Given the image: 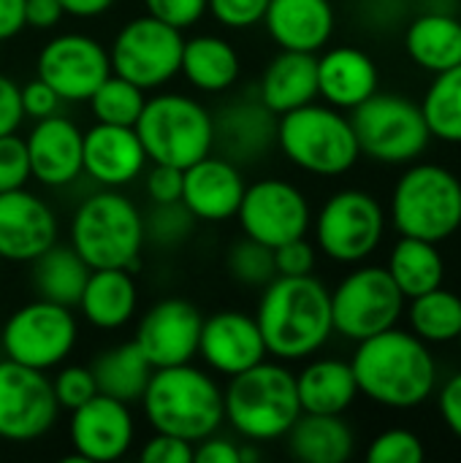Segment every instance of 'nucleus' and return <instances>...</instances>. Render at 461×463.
<instances>
[{"label": "nucleus", "mask_w": 461, "mask_h": 463, "mask_svg": "<svg viewBox=\"0 0 461 463\" xmlns=\"http://www.w3.org/2000/svg\"><path fill=\"white\" fill-rule=\"evenodd\" d=\"M245 187L247 182L234 160L206 155L185 168L179 201L198 222H223L236 217Z\"/></svg>", "instance_id": "nucleus-22"}, {"label": "nucleus", "mask_w": 461, "mask_h": 463, "mask_svg": "<svg viewBox=\"0 0 461 463\" xmlns=\"http://www.w3.org/2000/svg\"><path fill=\"white\" fill-rule=\"evenodd\" d=\"M255 323L274 361H304L334 334L331 293L312 274L274 277L261 293Z\"/></svg>", "instance_id": "nucleus-1"}, {"label": "nucleus", "mask_w": 461, "mask_h": 463, "mask_svg": "<svg viewBox=\"0 0 461 463\" xmlns=\"http://www.w3.org/2000/svg\"><path fill=\"white\" fill-rule=\"evenodd\" d=\"M193 461L198 463H242V448L234 439L226 437H206L201 442H196V453Z\"/></svg>", "instance_id": "nucleus-51"}, {"label": "nucleus", "mask_w": 461, "mask_h": 463, "mask_svg": "<svg viewBox=\"0 0 461 463\" xmlns=\"http://www.w3.org/2000/svg\"><path fill=\"white\" fill-rule=\"evenodd\" d=\"M87 103H90L98 122L133 128L136 119L141 117V109H144L147 98H144V90L136 87L133 81H128V79H122L117 73H109L98 84V90L90 95Z\"/></svg>", "instance_id": "nucleus-38"}, {"label": "nucleus", "mask_w": 461, "mask_h": 463, "mask_svg": "<svg viewBox=\"0 0 461 463\" xmlns=\"http://www.w3.org/2000/svg\"><path fill=\"white\" fill-rule=\"evenodd\" d=\"M193 225H196V217L182 206V201H177V203H155V209L144 220V236L152 244L168 250V247L182 244L190 236Z\"/></svg>", "instance_id": "nucleus-40"}, {"label": "nucleus", "mask_w": 461, "mask_h": 463, "mask_svg": "<svg viewBox=\"0 0 461 463\" xmlns=\"http://www.w3.org/2000/svg\"><path fill=\"white\" fill-rule=\"evenodd\" d=\"M258 461V450H253L250 448V442L247 445H242V463H253Z\"/></svg>", "instance_id": "nucleus-56"}, {"label": "nucleus", "mask_w": 461, "mask_h": 463, "mask_svg": "<svg viewBox=\"0 0 461 463\" xmlns=\"http://www.w3.org/2000/svg\"><path fill=\"white\" fill-rule=\"evenodd\" d=\"M24 30V0H0V41H11Z\"/></svg>", "instance_id": "nucleus-54"}, {"label": "nucleus", "mask_w": 461, "mask_h": 463, "mask_svg": "<svg viewBox=\"0 0 461 463\" xmlns=\"http://www.w3.org/2000/svg\"><path fill=\"white\" fill-rule=\"evenodd\" d=\"M71 445L79 461H120L136 437L130 404L95 393L71 412Z\"/></svg>", "instance_id": "nucleus-18"}, {"label": "nucleus", "mask_w": 461, "mask_h": 463, "mask_svg": "<svg viewBox=\"0 0 461 463\" xmlns=\"http://www.w3.org/2000/svg\"><path fill=\"white\" fill-rule=\"evenodd\" d=\"M456 342H459V350H461V334H459V339H456Z\"/></svg>", "instance_id": "nucleus-57"}, {"label": "nucleus", "mask_w": 461, "mask_h": 463, "mask_svg": "<svg viewBox=\"0 0 461 463\" xmlns=\"http://www.w3.org/2000/svg\"><path fill=\"white\" fill-rule=\"evenodd\" d=\"M228 380L223 391L226 423L250 445L283 439L302 415L296 374L283 361L264 358Z\"/></svg>", "instance_id": "nucleus-4"}, {"label": "nucleus", "mask_w": 461, "mask_h": 463, "mask_svg": "<svg viewBox=\"0 0 461 463\" xmlns=\"http://www.w3.org/2000/svg\"><path fill=\"white\" fill-rule=\"evenodd\" d=\"M274 269H277V277H307V274H312L315 247L304 236L274 247Z\"/></svg>", "instance_id": "nucleus-46"}, {"label": "nucleus", "mask_w": 461, "mask_h": 463, "mask_svg": "<svg viewBox=\"0 0 461 463\" xmlns=\"http://www.w3.org/2000/svg\"><path fill=\"white\" fill-rule=\"evenodd\" d=\"M65 16L60 0H24V27L52 30Z\"/></svg>", "instance_id": "nucleus-52"}, {"label": "nucleus", "mask_w": 461, "mask_h": 463, "mask_svg": "<svg viewBox=\"0 0 461 463\" xmlns=\"http://www.w3.org/2000/svg\"><path fill=\"white\" fill-rule=\"evenodd\" d=\"M57 241V217L27 187L0 193V258L33 263Z\"/></svg>", "instance_id": "nucleus-20"}, {"label": "nucleus", "mask_w": 461, "mask_h": 463, "mask_svg": "<svg viewBox=\"0 0 461 463\" xmlns=\"http://www.w3.org/2000/svg\"><path fill=\"white\" fill-rule=\"evenodd\" d=\"M269 0H206V14L228 30H247L264 22Z\"/></svg>", "instance_id": "nucleus-44"}, {"label": "nucleus", "mask_w": 461, "mask_h": 463, "mask_svg": "<svg viewBox=\"0 0 461 463\" xmlns=\"http://www.w3.org/2000/svg\"><path fill=\"white\" fill-rule=\"evenodd\" d=\"M79 339V323L71 307L38 298L19 307L3 326V353L8 361L49 372L60 366Z\"/></svg>", "instance_id": "nucleus-10"}, {"label": "nucleus", "mask_w": 461, "mask_h": 463, "mask_svg": "<svg viewBox=\"0 0 461 463\" xmlns=\"http://www.w3.org/2000/svg\"><path fill=\"white\" fill-rule=\"evenodd\" d=\"M82 130L68 117L35 119L24 138L30 176L43 187H65L82 174Z\"/></svg>", "instance_id": "nucleus-23"}, {"label": "nucleus", "mask_w": 461, "mask_h": 463, "mask_svg": "<svg viewBox=\"0 0 461 463\" xmlns=\"http://www.w3.org/2000/svg\"><path fill=\"white\" fill-rule=\"evenodd\" d=\"M405 312V296L391 279L389 269L367 266L351 271L331 290L334 334L361 342L397 326Z\"/></svg>", "instance_id": "nucleus-11"}, {"label": "nucleus", "mask_w": 461, "mask_h": 463, "mask_svg": "<svg viewBox=\"0 0 461 463\" xmlns=\"http://www.w3.org/2000/svg\"><path fill=\"white\" fill-rule=\"evenodd\" d=\"M201 326L204 315L196 304L185 298H163L141 315L133 342L152 369L193 364L198 355Z\"/></svg>", "instance_id": "nucleus-17"}, {"label": "nucleus", "mask_w": 461, "mask_h": 463, "mask_svg": "<svg viewBox=\"0 0 461 463\" xmlns=\"http://www.w3.org/2000/svg\"><path fill=\"white\" fill-rule=\"evenodd\" d=\"M391 222L399 236L446 241L461 228L459 176L435 163L408 168L391 195Z\"/></svg>", "instance_id": "nucleus-8"}, {"label": "nucleus", "mask_w": 461, "mask_h": 463, "mask_svg": "<svg viewBox=\"0 0 461 463\" xmlns=\"http://www.w3.org/2000/svg\"><path fill=\"white\" fill-rule=\"evenodd\" d=\"M35 73L60 95L62 103H84L111 73L109 49L90 35L62 33L41 46Z\"/></svg>", "instance_id": "nucleus-16"}, {"label": "nucleus", "mask_w": 461, "mask_h": 463, "mask_svg": "<svg viewBox=\"0 0 461 463\" xmlns=\"http://www.w3.org/2000/svg\"><path fill=\"white\" fill-rule=\"evenodd\" d=\"M405 49L416 65L432 73L461 65V22L451 14H424L408 27Z\"/></svg>", "instance_id": "nucleus-32"}, {"label": "nucleus", "mask_w": 461, "mask_h": 463, "mask_svg": "<svg viewBox=\"0 0 461 463\" xmlns=\"http://www.w3.org/2000/svg\"><path fill=\"white\" fill-rule=\"evenodd\" d=\"M318 98V57L312 52L283 49L264 71L258 100L272 114H285Z\"/></svg>", "instance_id": "nucleus-28"}, {"label": "nucleus", "mask_w": 461, "mask_h": 463, "mask_svg": "<svg viewBox=\"0 0 461 463\" xmlns=\"http://www.w3.org/2000/svg\"><path fill=\"white\" fill-rule=\"evenodd\" d=\"M432 138L461 144V65L440 71L421 103Z\"/></svg>", "instance_id": "nucleus-37"}, {"label": "nucleus", "mask_w": 461, "mask_h": 463, "mask_svg": "<svg viewBox=\"0 0 461 463\" xmlns=\"http://www.w3.org/2000/svg\"><path fill=\"white\" fill-rule=\"evenodd\" d=\"M22 119H24V111H22L19 84L0 73V136L16 133Z\"/></svg>", "instance_id": "nucleus-50"}, {"label": "nucleus", "mask_w": 461, "mask_h": 463, "mask_svg": "<svg viewBox=\"0 0 461 463\" xmlns=\"http://www.w3.org/2000/svg\"><path fill=\"white\" fill-rule=\"evenodd\" d=\"M236 220L247 239L266 247H280L291 239L307 236L312 214L304 193L285 179H261L245 187Z\"/></svg>", "instance_id": "nucleus-14"}, {"label": "nucleus", "mask_w": 461, "mask_h": 463, "mask_svg": "<svg viewBox=\"0 0 461 463\" xmlns=\"http://www.w3.org/2000/svg\"><path fill=\"white\" fill-rule=\"evenodd\" d=\"M378 92V65L356 46H337L318 57V98L334 109H356Z\"/></svg>", "instance_id": "nucleus-26"}, {"label": "nucleus", "mask_w": 461, "mask_h": 463, "mask_svg": "<svg viewBox=\"0 0 461 463\" xmlns=\"http://www.w3.org/2000/svg\"><path fill=\"white\" fill-rule=\"evenodd\" d=\"M147 152L136 128L95 122L82 136V174L95 184L120 190L144 174Z\"/></svg>", "instance_id": "nucleus-21"}, {"label": "nucleus", "mask_w": 461, "mask_h": 463, "mask_svg": "<svg viewBox=\"0 0 461 463\" xmlns=\"http://www.w3.org/2000/svg\"><path fill=\"white\" fill-rule=\"evenodd\" d=\"M389 274L397 282V288L405 296V301H410V298H418V296H424V293H429V290L443 285V279H446V260H443V255H440L435 241L402 236L397 241V247L391 250Z\"/></svg>", "instance_id": "nucleus-34"}, {"label": "nucleus", "mask_w": 461, "mask_h": 463, "mask_svg": "<svg viewBox=\"0 0 461 463\" xmlns=\"http://www.w3.org/2000/svg\"><path fill=\"white\" fill-rule=\"evenodd\" d=\"M182 46V30L149 14L136 16L114 35V43L109 49L111 73L133 81L144 92L158 90L179 73Z\"/></svg>", "instance_id": "nucleus-12"}, {"label": "nucleus", "mask_w": 461, "mask_h": 463, "mask_svg": "<svg viewBox=\"0 0 461 463\" xmlns=\"http://www.w3.org/2000/svg\"><path fill=\"white\" fill-rule=\"evenodd\" d=\"M196 445L187 439H179L174 434H160L155 431L144 448H141V461L144 463H193Z\"/></svg>", "instance_id": "nucleus-47"}, {"label": "nucleus", "mask_w": 461, "mask_h": 463, "mask_svg": "<svg viewBox=\"0 0 461 463\" xmlns=\"http://www.w3.org/2000/svg\"><path fill=\"white\" fill-rule=\"evenodd\" d=\"M264 24L280 49L315 54L334 33V8L329 0H269Z\"/></svg>", "instance_id": "nucleus-25"}, {"label": "nucleus", "mask_w": 461, "mask_h": 463, "mask_svg": "<svg viewBox=\"0 0 461 463\" xmlns=\"http://www.w3.org/2000/svg\"><path fill=\"white\" fill-rule=\"evenodd\" d=\"M296 393L302 412L342 415L359 396V383L351 364L337 358H318L296 374Z\"/></svg>", "instance_id": "nucleus-30"}, {"label": "nucleus", "mask_w": 461, "mask_h": 463, "mask_svg": "<svg viewBox=\"0 0 461 463\" xmlns=\"http://www.w3.org/2000/svg\"><path fill=\"white\" fill-rule=\"evenodd\" d=\"M62 11L68 16H76V19H95L101 14H106L114 0H60Z\"/></svg>", "instance_id": "nucleus-55"}, {"label": "nucleus", "mask_w": 461, "mask_h": 463, "mask_svg": "<svg viewBox=\"0 0 461 463\" xmlns=\"http://www.w3.org/2000/svg\"><path fill=\"white\" fill-rule=\"evenodd\" d=\"M383 206L364 190H340L318 212L315 244L337 263H361L383 241Z\"/></svg>", "instance_id": "nucleus-13"}, {"label": "nucleus", "mask_w": 461, "mask_h": 463, "mask_svg": "<svg viewBox=\"0 0 461 463\" xmlns=\"http://www.w3.org/2000/svg\"><path fill=\"white\" fill-rule=\"evenodd\" d=\"M437 404H440V415H443L446 426L454 431V437L461 439V372L446 383Z\"/></svg>", "instance_id": "nucleus-53"}, {"label": "nucleus", "mask_w": 461, "mask_h": 463, "mask_svg": "<svg viewBox=\"0 0 461 463\" xmlns=\"http://www.w3.org/2000/svg\"><path fill=\"white\" fill-rule=\"evenodd\" d=\"M351 369L359 393L389 410H413L424 404L437 385V364L427 342L397 326L361 339Z\"/></svg>", "instance_id": "nucleus-2"}, {"label": "nucleus", "mask_w": 461, "mask_h": 463, "mask_svg": "<svg viewBox=\"0 0 461 463\" xmlns=\"http://www.w3.org/2000/svg\"><path fill=\"white\" fill-rule=\"evenodd\" d=\"M139 402L152 431L174 434L193 445L217 434L226 423L223 388L193 364L155 369Z\"/></svg>", "instance_id": "nucleus-3"}, {"label": "nucleus", "mask_w": 461, "mask_h": 463, "mask_svg": "<svg viewBox=\"0 0 461 463\" xmlns=\"http://www.w3.org/2000/svg\"><path fill=\"white\" fill-rule=\"evenodd\" d=\"M351 111V125L361 155L378 163H413L432 141L421 106L402 95L375 92Z\"/></svg>", "instance_id": "nucleus-9"}, {"label": "nucleus", "mask_w": 461, "mask_h": 463, "mask_svg": "<svg viewBox=\"0 0 461 463\" xmlns=\"http://www.w3.org/2000/svg\"><path fill=\"white\" fill-rule=\"evenodd\" d=\"M52 391L57 399L60 410L73 412L76 407H82L84 402H90L98 388H95V377L87 366H65L54 374L52 380Z\"/></svg>", "instance_id": "nucleus-42"}, {"label": "nucleus", "mask_w": 461, "mask_h": 463, "mask_svg": "<svg viewBox=\"0 0 461 463\" xmlns=\"http://www.w3.org/2000/svg\"><path fill=\"white\" fill-rule=\"evenodd\" d=\"M277 146L296 168L315 176H342L361 157L351 117L315 100L277 117Z\"/></svg>", "instance_id": "nucleus-6"}, {"label": "nucleus", "mask_w": 461, "mask_h": 463, "mask_svg": "<svg viewBox=\"0 0 461 463\" xmlns=\"http://www.w3.org/2000/svg\"><path fill=\"white\" fill-rule=\"evenodd\" d=\"M144 217L111 187L87 195L71 220V247L90 269H133L144 250Z\"/></svg>", "instance_id": "nucleus-5"}, {"label": "nucleus", "mask_w": 461, "mask_h": 463, "mask_svg": "<svg viewBox=\"0 0 461 463\" xmlns=\"http://www.w3.org/2000/svg\"><path fill=\"white\" fill-rule=\"evenodd\" d=\"M133 128L152 163L182 171L215 149V117L190 95L160 92L147 98Z\"/></svg>", "instance_id": "nucleus-7"}, {"label": "nucleus", "mask_w": 461, "mask_h": 463, "mask_svg": "<svg viewBox=\"0 0 461 463\" xmlns=\"http://www.w3.org/2000/svg\"><path fill=\"white\" fill-rule=\"evenodd\" d=\"M27 179L33 176H30V157H27L24 138H19L16 133L0 136V193L19 190L27 184Z\"/></svg>", "instance_id": "nucleus-43"}, {"label": "nucleus", "mask_w": 461, "mask_h": 463, "mask_svg": "<svg viewBox=\"0 0 461 463\" xmlns=\"http://www.w3.org/2000/svg\"><path fill=\"white\" fill-rule=\"evenodd\" d=\"M139 288L130 269H92L79 296L82 317L101 331H117L136 315Z\"/></svg>", "instance_id": "nucleus-27"}, {"label": "nucleus", "mask_w": 461, "mask_h": 463, "mask_svg": "<svg viewBox=\"0 0 461 463\" xmlns=\"http://www.w3.org/2000/svg\"><path fill=\"white\" fill-rule=\"evenodd\" d=\"M226 269L234 282L247 285V288H266L274 277V250L255 241V239H239L226 258Z\"/></svg>", "instance_id": "nucleus-39"}, {"label": "nucleus", "mask_w": 461, "mask_h": 463, "mask_svg": "<svg viewBox=\"0 0 461 463\" xmlns=\"http://www.w3.org/2000/svg\"><path fill=\"white\" fill-rule=\"evenodd\" d=\"M277 144V114L258 98L226 106L215 117V146L220 155L239 163H253Z\"/></svg>", "instance_id": "nucleus-24"}, {"label": "nucleus", "mask_w": 461, "mask_h": 463, "mask_svg": "<svg viewBox=\"0 0 461 463\" xmlns=\"http://www.w3.org/2000/svg\"><path fill=\"white\" fill-rule=\"evenodd\" d=\"M90 271L92 269L82 260V255L71 244L54 241L46 252H41L33 260V285L38 290V298L73 309L79 304Z\"/></svg>", "instance_id": "nucleus-35"}, {"label": "nucleus", "mask_w": 461, "mask_h": 463, "mask_svg": "<svg viewBox=\"0 0 461 463\" xmlns=\"http://www.w3.org/2000/svg\"><path fill=\"white\" fill-rule=\"evenodd\" d=\"M144 8L149 16H155L177 30H187L204 19L206 0H144Z\"/></svg>", "instance_id": "nucleus-45"}, {"label": "nucleus", "mask_w": 461, "mask_h": 463, "mask_svg": "<svg viewBox=\"0 0 461 463\" xmlns=\"http://www.w3.org/2000/svg\"><path fill=\"white\" fill-rule=\"evenodd\" d=\"M283 439L288 453L302 463H345L356 450L353 429L342 415L302 412Z\"/></svg>", "instance_id": "nucleus-29"}, {"label": "nucleus", "mask_w": 461, "mask_h": 463, "mask_svg": "<svg viewBox=\"0 0 461 463\" xmlns=\"http://www.w3.org/2000/svg\"><path fill=\"white\" fill-rule=\"evenodd\" d=\"M408 317L413 334L427 345L456 342L461 334V298L440 285L418 298H410Z\"/></svg>", "instance_id": "nucleus-36"}, {"label": "nucleus", "mask_w": 461, "mask_h": 463, "mask_svg": "<svg viewBox=\"0 0 461 463\" xmlns=\"http://www.w3.org/2000/svg\"><path fill=\"white\" fill-rule=\"evenodd\" d=\"M57 399L46 372L0 361V439L33 442L57 420Z\"/></svg>", "instance_id": "nucleus-15"}, {"label": "nucleus", "mask_w": 461, "mask_h": 463, "mask_svg": "<svg viewBox=\"0 0 461 463\" xmlns=\"http://www.w3.org/2000/svg\"><path fill=\"white\" fill-rule=\"evenodd\" d=\"M198 355L212 372L223 377L242 374L245 369L269 358L255 315H245L239 309H220L204 317Z\"/></svg>", "instance_id": "nucleus-19"}, {"label": "nucleus", "mask_w": 461, "mask_h": 463, "mask_svg": "<svg viewBox=\"0 0 461 463\" xmlns=\"http://www.w3.org/2000/svg\"><path fill=\"white\" fill-rule=\"evenodd\" d=\"M424 456V442L408 429H389L378 434L367 450L370 463H421Z\"/></svg>", "instance_id": "nucleus-41"}, {"label": "nucleus", "mask_w": 461, "mask_h": 463, "mask_svg": "<svg viewBox=\"0 0 461 463\" xmlns=\"http://www.w3.org/2000/svg\"><path fill=\"white\" fill-rule=\"evenodd\" d=\"M90 372L95 377L98 393L111 396V399L125 402V404H133L141 399L155 369L144 358V353L139 350L136 342H125V345L111 347V350H103L92 361Z\"/></svg>", "instance_id": "nucleus-33"}, {"label": "nucleus", "mask_w": 461, "mask_h": 463, "mask_svg": "<svg viewBox=\"0 0 461 463\" xmlns=\"http://www.w3.org/2000/svg\"><path fill=\"white\" fill-rule=\"evenodd\" d=\"M179 73L198 92H226L242 73L239 52L220 35H196L182 46Z\"/></svg>", "instance_id": "nucleus-31"}, {"label": "nucleus", "mask_w": 461, "mask_h": 463, "mask_svg": "<svg viewBox=\"0 0 461 463\" xmlns=\"http://www.w3.org/2000/svg\"><path fill=\"white\" fill-rule=\"evenodd\" d=\"M182 179L185 171L177 165H166V163H155L144 179L147 195L152 203H177L182 198Z\"/></svg>", "instance_id": "nucleus-48"}, {"label": "nucleus", "mask_w": 461, "mask_h": 463, "mask_svg": "<svg viewBox=\"0 0 461 463\" xmlns=\"http://www.w3.org/2000/svg\"><path fill=\"white\" fill-rule=\"evenodd\" d=\"M19 98H22V111L30 119H43L60 111V95L41 79L27 81L24 87H19Z\"/></svg>", "instance_id": "nucleus-49"}]
</instances>
